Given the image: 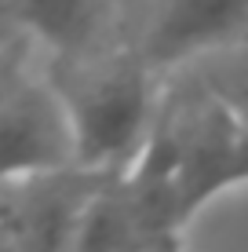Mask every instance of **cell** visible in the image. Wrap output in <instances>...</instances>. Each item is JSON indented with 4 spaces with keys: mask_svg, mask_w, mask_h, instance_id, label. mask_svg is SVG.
<instances>
[{
    "mask_svg": "<svg viewBox=\"0 0 248 252\" xmlns=\"http://www.w3.org/2000/svg\"><path fill=\"white\" fill-rule=\"evenodd\" d=\"M73 143V164L113 168L135 158L153 125L150 69L139 59H110L58 95Z\"/></svg>",
    "mask_w": 248,
    "mask_h": 252,
    "instance_id": "cell-1",
    "label": "cell"
},
{
    "mask_svg": "<svg viewBox=\"0 0 248 252\" xmlns=\"http://www.w3.org/2000/svg\"><path fill=\"white\" fill-rule=\"evenodd\" d=\"M245 183V132L237 110L208 99L179 117V161L172 172V197L179 227L193 220L212 197Z\"/></svg>",
    "mask_w": 248,
    "mask_h": 252,
    "instance_id": "cell-2",
    "label": "cell"
},
{
    "mask_svg": "<svg viewBox=\"0 0 248 252\" xmlns=\"http://www.w3.org/2000/svg\"><path fill=\"white\" fill-rule=\"evenodd\" d=\"M0 252H15L11 245H7V238H4V234H0Z\"/></svg>",
    "mask_w": 248,
    "mask_h": 252,
    "instance_id": "cell-8",
    "label": "cell"
},
{
    "mask_svg": "<svg viewBox=\"0 0 248 252\" xmlns=\"http://www.w3.org/2000/svg\"><path fill=\"white\" fill-rule=\"evenodd\" d=\"M73 164V143L55 92L19 88L0 99V183L58 176Z\"/></svg>",
    "mask_w": 248,
    "mask_h": 252,
    "instance_id": "cell-3",
    "label": "cell"
},
{
    "mask_svg": "<svg viewBox=\"0 0 248 252\" xmlns=\"http://www.w3.org/2000/svg\"><path fill=\"white\" fill-rule=\"evenodd\" d=\"M139 252H179V245H172V249H139Z\"/></svg>",
    "mask_w": 248,
    "mask_h": 252,
    "instance_id": "cell-7",
    "label": "cell"
},
{
    "mask_svg": "<svg viewBox=\"0 0 248 252\" xmlns=\"http://www.w3.org/2000/svg\"><path fill=\"white\" fill-rule=\"evenodd\" d=\"M15 33V22H11V11H7V0H0V48L11 40Z\"/></svg>",
    "mask_w": 248,
    "mask_h": 252,
    "instance_id": "cell-6",
    "label": "cell"
},
{
    "mask_svg": "<svg viewBox=\"0 0 248 252\" xmlns=\"http://www.w3.org/2000/svg\"><path fill=\"white\" fill-rule=\"evenodd\" d=\"M248 0H157L146 22L139 63L146 69L179 66L241 40Z\"/></svg>",
    "mask_w": 248,
    "mask_h": 252,
    "instance_id": "cell-4",
    "label": "cell"
},
{
    "mask_svg": "<svg viewBox=\"0 0 248 252\" xmlns=\"http://www.w3.org/2000/svg\"><path fill=\"white\" fill-rule=\"evenodd\" d=\"M15 30H26L58 55L88 48L102 26V0H7Z\"/></svg>",
    "mask_w": 248,
    "mask_h": 252,
    "instance_id": "cell-5",
    "label": "cell"
}]
</instances>
